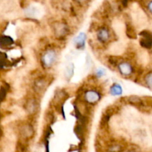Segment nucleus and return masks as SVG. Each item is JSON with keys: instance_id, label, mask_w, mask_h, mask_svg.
<instances>
[{"instance_id": "1", "label": "nucleus", "mask_w": 152, "mask_h": 152, "mask_svg": "<svg viewBox=\"0 0 152 152\" xmlns=\"http://www.w3.org/2000/svg\"><path fill=\"white\" fill-rule=\"evenodd\" d=\"M131 18L134 25L139 28H143L147 25L148 17L145 13L137 6L131 10Z\"/></svg>"}, {"instance_id": "2", "label": "nucleus", "mask_w": 152, "mask_h": 152, "mask_svg": "<svg viewBox=\"0 0 152 152\" xmlns=\"http://www.w3.org/2000/svg\"><path fill=\"white\" fill-rule=\"evenodd\" d=\"M25 13L27 16L34 19H40L44 14V10L41 5L37 4H31L25 10Z\"/></svg>"}, {"instance_id": "3", "label": "nucleus", "mask_w": 152, "mask_h": 152, "mask_svg": "<svg viewBox=\"0 0 152 152\" xmlns=\"http://www.w3.org/2000/svg\"><path fill=\"white\" fill-rule=\"evenodd\" d=\"M57 53L54 50H49L43 54V63L46 68H51L57 61Z\"/></svg>"}, {"instance_id": "4", "label": "nucleus", "mask_w": 152, "mask_h": 152, "mask_svg": "<svg viewBox=\"0 0 152 152\" xmlns=\"http://www.w3.org/2000/svg\"><path fill=\"white\" fill-rule=\"evenodd\" d=\"M126 45L123 41H117L112 43L108 48V51L112 55H122L125 52Z\"/></svg>"}, {"instance_id": "5", "label": "nucleus", "mask_w": 152, "mask_h": 152, "mask_svg": "<svg viewBox=\"0 0 152 152\" xmlns=\"http://www.w3.org/2000/svg\"><path fill=\"white\" fill-rule=\"evenodd\" d=\"M113 30L116 32V34L119 36L120 38L124 37L125 36V24L120 19H115L113 20L112 24Z\"/></svg>"}, {"instance_id": "6", "label": "nucleus", "mask_w": 152, "mask_h": 152, "mask_svg": "<svg viewBox=\"0 0 152 152\" xmlns=\"http://www.w3.org/2000/svg\"><path fill=\"white\" fill-rule=\"evenodd\" d=\"M85 100L90 104H95L99 101L101 99V96H100L99 93L97 92L96 91L94 90H89L85 93L84 95Z\"/></svg>"}, {"instance_id": "7", "label": "nucleus", "mask_w": 152, "mask_h": 152, "mask_svg": "<svg viewBox=\"0 0 152 152\" xmlns=\"http://www.w3.org/2000/svg\"><path fill=\"white\" fill-rule=\"evenodd\" d=\"M119 72L123 76H131L133 73V67L129 62H122L118 66Z\"/></svg>"}, {"instance_id": "8", "label": "nucleus", "mask_w": 152, "mask_h": 152, "mask_svg": "<svg viewBox=\"0 0 152 152\" xmlns=\"http://www.w3.org/2000/svg\"><path fill=\"white\" fill-rule=\"evenodd\" d=\"M96 37L100 42L105 43L110 39V31L107 28H101L97 32Z\"/></svg>"}, {"instance_id": "9", "label": "nucleus", "mask_w": 152, "mask_h": 152, "mask_svg": "<svg viewBox=\"0 0 152 152\" xmlns=\"http://www.w3.org/2000/svg\"><path fill=\"white\" fill-rule=\"evenodd\" d=\"M86 34L84 33H80L75 37L73 42H74L75 47H77V48H83L85 47V44H86Z\"/></svg>"}, {"instance_id": "10", "label": "nucleus", "mask_w": 152, "mask_h": 152, "mask_svg": "<svg viewBox=\"0 0 152 152\" xmlns=\"http://www.w3.org/2000/svg\"><path fill=\"white\" fill-rule=\"evenodd\" d=\"M110 95L113 96H121L123 93V89H122V86L119 83H114L111 87L110 88Z\"/></svg>"}, {"instance_id": "11", "label": "nucleus", "mask_w": 152, "mask_h": 152, "mask_svg": "<svg viewBox=\"0 0 152 152\" xmlns=\"http://www.w3.org/2000/svg\"><path fill=\"white\" fill-rule=\"evenodd\" d=\"M137 59H138L139 62L141 65H147L149 62L148 53L146 51H145V50H142V51H140L139 53H138V57H137Z\"/></svg>"}, {"instance_id": "12", "label": "nucleus", "mask_w": 152, "mask_h": 152, "mask_svg": "<svg viewBox=\"0 0 152 152\" xmlns=\"http://www.w3.org/2000/svg\"><path fill=\"white\" fill-rule=\"evenodd\" d=\"M46 86V82L43 80H38L37 81L35 82L34 84V87H35V90L41 92L42 91H44Z\"/></svg>"}, {"instance_id": "13", "label": "nucleus", "mask_w": 152, "mask_h": 152, "mask_svg": "<svg viewBox=\"0 0 152 152\" xmlns=\"http://www.w3.org/2000/svg\"><path fill=\"white\" fill-rule=\"evenodd\" d=\"M37 108V105L36 103L35 100L34 99H31L29 102H28V105H27V109L28 111H29L30 114H34V112H36Z\"/></svg>"}, {"instance_id": "14", "label": "nucleus", "mask_w": 152, "mask_h": 152, "mask_svg": "<svg viewBox=\"0 0 152 152\" xmlns=\"http://www.w3.org/2000/svg\"><path fill=\"white\" fill-rule=\"evenodd\" d=\"M55 31L56 32L57 35L63 36L66 34V28L65 25H61V24H58V26H56L55 28Z\"/></svg>"}, {"instance_id": "15", "label": "nucleus", "mask_w": 152, "mask_h": 152, "mask_svg": "<svg viewBox=\"0 0 152 152\" xmlns=\"http://www.w3.org/2000/svg\"><path fill=\"white\" fill-rule=\"evenodd\" d=\"M145 83L146 86L152 91V71L148 73L145 77Z\"/></svg>"}, {"instance_id": "16", "label": "nucleus", "mask_w": 152, "mask_h": 152, "mask_svg": "<svg viewBox=\"0 0 152 152\" xmlns=\"http://www.w3.org/2000/svg\"><path fill=\"white\" fill-rule=\"evenodd\" d=\"M32 129H31L30 126H25V127L23 128V129H22V133L23 134H25V137H28V136H31V135L32 134Z\"/></svg>"}, {"instance_id": "17", "label": "nucleus", "mask_w": 152, "mask_h": 152, "mask_svg": "<svg viewBox=\"0 0 152 152\" xmlns=\"http://www.w3.org/2000/svg\"><path fill=\"white\" fill-rule=\"evenodd\" d=\"M106 74V70L103 68H97V70L95 71V75L97 76V77L98 78H101V77H104Z\"/></svg>"}, {"instance_id": "18", "label": "nucleus", "mask_w": 152, "mask_h": 152, "mask_svg": "<svg viewBox=\"0 0 152 152\" xmlns=\"http://www.w3.org/2000/svg\"><path fill=\"white\" fill-rule=\"evenodd\" d=\"M147 8H148V11L152 14V1H149V2L148 3Z\"/></svg>"}, {"instance_id": "19", "label": "nucleus", "mask_w": 152, "mask_h": 152, "mask_svg": "<svg viewBox=\"0 0 152 152\" xmlns=\"http://www.w3.org/2000/svg\"><path fill=\"white\" fill-rule=\"evenodd\" d=\"M128 152H136L135 151H128Z\"/></svg>"}, {"instance_id": "20", "label": "nucleus", "mask_w": 152, "mask_h": 152, "mask_svg": "<svg viewBox=\"0 0 152 152\" xmlns=\"http://www.w3.org/2000/svg\"><path fill=\"white\" fill-rule=\"evenodd\" d=\"M151 31H152V25H151Z\"/></svg>"}]
</instances>
